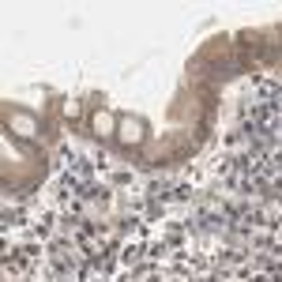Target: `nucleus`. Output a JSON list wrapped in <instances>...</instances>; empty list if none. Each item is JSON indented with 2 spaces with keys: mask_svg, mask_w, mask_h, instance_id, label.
I'll list each match as a JSON object with an SVG mask.
<instances>
[{
  "mask_svg": "<svg viewBox=\"0 0 282 282\" xmlns=\"http://www.w3.org/2000/svg\"><path fill=\"white\" fill-rule=\"evenodd\" d=\"M120 136L124 139H139V120H124V124H120Z\"/></svg>",
  "mask_w": 282,
  "mask_h": 282,
  "instance_id": "nucleus-1",
  "label": "nucleus"
},
{
  "mask_svg": "<svg viewBox=\"0 0 282 282\" xmlns=\"http://www.w3.org/2000/svg\"><path fill=\"white\" fill-rule=\"evenodd\" d=\"M94 124H98V132L105 136V132L113 128V117H109V113H98V117H94Z\"/></svg>",
  "mask_w": 282,
  "mask_h": 282,
  "instance_id": "nucleus-2",
  "label": "nucleus"
}]
</instances>
